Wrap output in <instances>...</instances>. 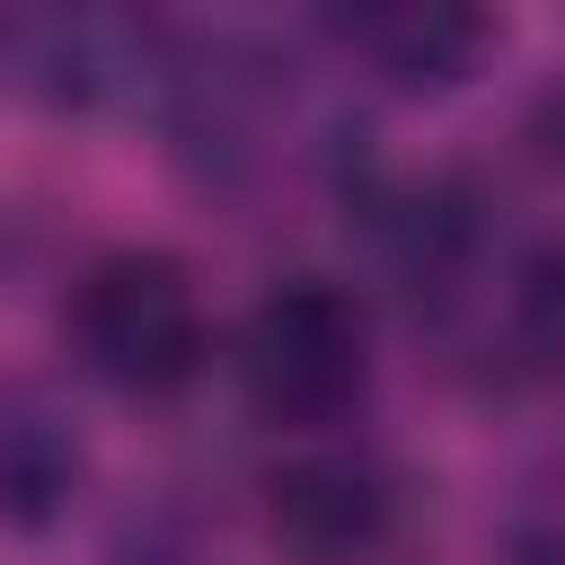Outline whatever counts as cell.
Listing matches in <instances>:
<instances>
[{
    "mask_svg": "<svg viewBox=\"0 0 565 565\" xmlns=\"http://www.w3.org/2000/svg\"><path fill=\"white\" fill-rule=\"evenodd\" d=\"M79 433L71 415L26 388V380H0V530H53L79 494Z\"/></svg>",
    "mask_w": 565,
    "mask_h": 565,
    "instance_id": "obj_6",
    "label": "cell"
},
{
    "mask_svg": "<svg viewBox=\"0 0 565 565\" xmlns=\"http://www.w3.org/2000/svg\"><path fill=\"white\" fill-rule=\"evenodd\" d=\"M256 494H265L274 547L300 556V565H371L397 539V477L371 450H344V441L282 450L256 477Z\"/></svg>",
    "mask_w": 565,
    "mask_h": 565,
    "instance_id": "obj_4",
    "label": "cell"
},
{
    "mask_svg": "<svg viewBox=\"0 0 565 565\" xmlns=\"http://www.w3.org/2000/svg\"><path fill=\"white\" fill-rule=\"evenodd\" d=\"M62 344L88 380L124 397H177L212 362V318L194 265L168 247H106L62 291Z\"/></svg>",
    "mask_w": 565,
    "mask_h": 565,
    "instance_id": "obj_2",
    "label": "cell"
},
{
    "mask_svg": "<svg viewBox=\"0 0 565 565\" xmlns=\"http://www.w3.org/2000/svg\"><path fill=\"white\" fill-rule=\"evenodd\" d=\"M503 344H512L530 371H565V247H539V256L512 265Z\"/></svg>",
    "mask_w": 565,
    "mask_h": 565,
    "instance_id": "obj_7",
    "label": "cell"
},
{
    "mask_svg": "<svg viewBox=\"0 0 565 565\" xmlns=\"http://www.w3.org/2000/svg\"><path fill=\"white\" fill-rule=\"evenodd\" d=\"M150 565H177V556H150Z\"/></svg>",
    "mask_w": 565,
    "mask_h": 565,
    "instance_id": "obj_8",
    "label": "cell"
},
{
    "mask_svg": "<svg viewBox=\"0 0 565 565\" xmlns=\"http://www.w3.org/2000/svg\"><path fill=\"white\" fill-rule=\"evenodd\" d=\"M318 44L397 97H450L486 71V53L503 44V18L468 0H353L318 18Z\"/></svg>",
    "mask_w": 565,
    "mask_h": 565,
    "instance_id": "obj_5",
    "label": "cell"
},
{
    "mask_svg": "<svg viewBox=\"0 0 565 565\" xmlns=\"http://www.w3.org/2000/svg\"><path fill=\"white\" fill-rule=\"evenodd\" d=\"M238 397L256 424L291 441H327L371 397V309L335 274H274L230 344Z\"/></svg>",
    "mask_w": 565,
    "mask_h": 565,
    "instance_id": "obj_1",
    "label": "cell"
},
{
    "mask_svg": "<svg viewBox=\"0 0 565 565\" xmlns=\"http://www.w3.org/2000/svg\"><path fill=\"white\" fill-rule=\"evenodd\" d=\"M168 62V26L115 18V9H9L0 18V71L9 88L44 106H150Z\"/></svg>",
    "mask_w": 565,
    "mask_h": 565,
    "instance_id": "obj_3",
    "label": "cell"
}]
</instances>
